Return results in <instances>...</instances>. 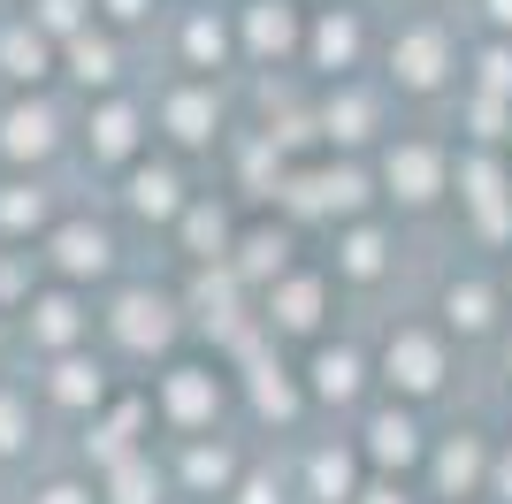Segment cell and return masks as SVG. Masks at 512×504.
<instances>
[{
    "instance_id": "cell-1",
    "label": "cell",
    "mask_w": 512,
    "mask_h": 504,
    "mask_svg": "<svg viewBox=\"0 0 512 504\" xmlns=\"http://www.w3.org/2000/svg\"><path fill=\"white\" fill-rule=\"evenodd\" d=\"M390 382H406V390H436V382H444V344L406 329L398 344H390Z\"/></svg>"
},
{
    "instance_id": "cell-2",
    "label": "cell",
    "mask_w": 512,
    "mask_h": 504,
    "mask_svg": "<svg viewBox=\"0 0 512 504\" xmlns=\"http://www.w3.org/2000/svg\"><path fill=\"white\" fill-rule=\"evenodd\" d=\"M54 252H62V268L69 275H100L107 268V260H115V252H107V230H85V222H77V230H62V237H54Z\"/></svg>"
},
{
    "instance_id": "cell-3",
    "label": "cell",
    "mask_w": 512,
    "mask_h": 504,
    "mask_svg": "<svg viewBox=\"0 0 512 504\" xmlns=\"http://www.w3.org/2000/svg\"><path fill=\"white\" fill-rule=\"evenodd\" d=\"M8 153H46L54 146V115L46 107H8V138H0Z\"/></svg>"
},
{
    "instance_id": "cell-4",
    "label": "cell",
    "mask_w": 512,
    "mask_h": 504,
    "mask_svg": "<svg viewBox=\"0 0 512 504\" xmlns=\"http://www.w3.org/2000/svg\"><path fill=\"white\" fill-rule=\"evenodd\" d=\"M413 451H421V443H413V420L406 413H383V420H375V459H398V466H406Z\"/></svg>"
},
{
    "instance_id": "cell-5",
    "label": "cell",
    "mask_w": 512,
    "mask_h": 504,
    "mask_svg": "<svg viewBox=\"0 0 512 504\" xmlns=\"http://www.w3.org/2000/svg\"><path fill=\"white\" fill-rule=\"evenodd\" d=\"M138 214H176V176L169 168H138Z\"/></svg>"
},
{
    "instance_id": "cell-6",
    "label": "cell",
    "mask_w": 512,
    "mask_h": 504,
    "mask_svg": "<svg viewBox=\"0 0 512 504\" xmlns=\"http://www.w3.org/2000/svg\"><path fill=\"white\" fill-rule=\"evenodd\" d=\"M360 390V359L352 352H321V398H352Z\"/></svg>"
},
{
    "instance_id": "cell-7",
    "label": "cell",
    "mask_w": 512,
    "mask_h": 504,
    "mask_svg": "<svg viewBox=\"0 0 512 504\" xmlns=\"http://www.w3.org/2000/svg\"><path fill=\"white\" fill-rule=\"evenodd\" d=\"M406 77L413 84H428V77H436V62H444V39H436V31H413V39H406Z\"/></svg>"
},
{
    "instance_id": "cell-8",
    "label": "cell",
    "mask_w": 512,
    "mask_h": 504,
    "mask_svg": "<svg viewBox=\"0 0 512 504\" xmlns=\"http://www.w3.org/2000/svg\"><path fill=\"white\" fill-rule=\"evenodd\" d=\"M344 268H352V275H375V268H383V237H375V230L344 237Z\"/></svg>"
},
{
    "instance_id": "cell-9",
    "label": "cell",
    "mask_w": 512,
    "mask_h": 504,
    "mask_svg": "<svg viewBox=\"0 0 512 504\" xmlns=\"http://www.w3.org/2000/svg\"><path fill=\"white\" fill-rule=\"evenodd\" d=\"M39 336H46V344H69V336H77V321H69V298H46V306H39Z\"/></svg>"
},
{
    "instance_id": "cell-10",
    "label": "cell",
    "mask_w": 512,
    "mask_h": 504,
    "mask_svg": "<svg viewBox=\"0 0 512 504\" xmlns=\"http://www.w3.org/2000/svg\"><path fill=\"white\" fill-rule=\"evenodd\" d=\"M490 16H497V23H505V31H512V0H497V8H490Z\"/></svg>"
}]
</instances>
